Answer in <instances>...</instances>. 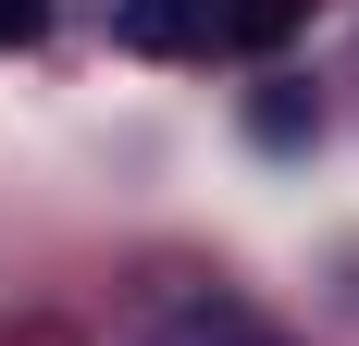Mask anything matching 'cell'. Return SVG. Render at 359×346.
<instances>
[{
  "instance_id": "obj_2",
  "label": "cell",
  "mask_w": 359,
  "mask_h": 346,
  "mask_svg": "<svg viewBox=\"0 0 359 346\" xmlns=\"http://www.w3.org/2000/svg\"><path fill=\"white\" fill-rule=\"evenodd\" d=\"M310 25V0H223L211 13V50H285Z\"/></svg>"
},
{
  "instance_id": "obj_1",
  "label": "cell",
  "mask_w": 359,
  "mask_h": 346,
  "mask_svg": "<svg viewBox=\"0 0 359 346\" xmlns=\"http://www.w3.org/2000/svg\"><path fill=\"white\" fill-rule=\"evenodd\" d=\"M211 13L223 0H124V50H161V62L174 50H211Z\"/></svg>"
},
{
  "instance_id": "obj_4",
  "label": "cell",
  "mask_w": 359,
  "mask_h": 346,
  "mask_svg": "<svg viewBox=\"0 0 359 346\" xmlns=\"http://www.w3.org/2000/svg\"><path fill=\"white\" fill-rule=\"evenodd\" d=\"M37 25H50V0H0V50H25Z\"/></svg>"
},
{
  "instance_id": "obj_3",
  "label": "cell",
  "mask_w": 359,
  "mask_h": 346,
  "mask_svg": "<svg viewBox=\"0 0 359 346\" xmlns=\"http://www.w3.org/2000/svg\"><path fill=\"white\" fill-rule=\"evenodd\" d=\"M161 334L174 346H285V334H260L236 297H186V310H161Z\"/></svg>"
}]
</instances>
